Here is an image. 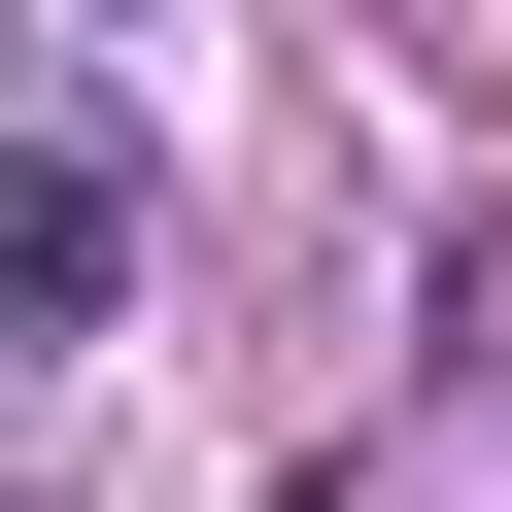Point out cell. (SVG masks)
<instances>
[{
    "label": "cell",
    "mask_w": 512,
    "mask_h": 512,
    "mask_svg": "<svg viewBox=\"0 0 512 512\" xmlns=\"http://www.w3.org/2000/svg\"><path fill=\"white\" fill-rule=\"evenodd\" d=\"M0 308H35V342L103 308V137H0Z\"/></svg>",
    "instance_id": "6da1fadb"
}]
</instances>
